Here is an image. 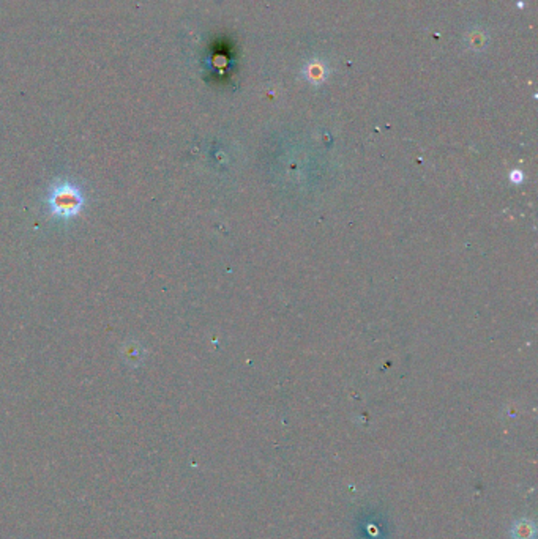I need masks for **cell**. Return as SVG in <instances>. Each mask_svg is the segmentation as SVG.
I'll use <instances>...</instances> for the list:
<instances>
[{
  "mask_svg": "<svg viewBox=\"0 0 538 539\" xmlns=\"http://www.w3.org/2000/svg\"><path fill=\"white\" fill-rule=\"evenodd\" d=\"M81 203H83V199H81L78 191L66 185L59 186L56 191H54L52 199H51V206L54 211L62 216H70L76 213L81 207Z\"/></svg>",
  "mask_w": 538,
  "mask_h": 539,
  "instance_id": "obj_1",
  "label": "cell"
},
{
  "mask_svg": "<svg viewBox=\"0 0 538 539\" xmlns=\"http://www.w3.org/2000/svg\"><path fill=\"white\" fill-rule=\"evenodd\" d=\"M512 535L515 539H534L535 535V527L530 521H526V519H521L513 525Z\"/></svg>",
  "mask_w": 538,
  "mask_h": 539,
  "instance_id": "obj_2",
  "label": "cell"
}]
</instances>
